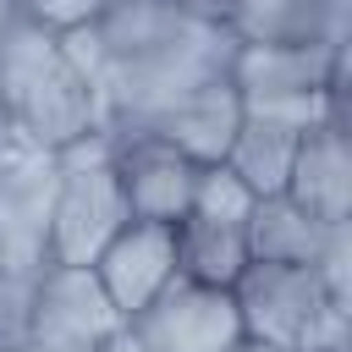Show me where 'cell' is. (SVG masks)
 <instances>
[{"instance_id": "1", "label": "cell", "mask_w": 352, "mask_h": 352, "mask_svg": "<svg viewBox=\"0 0 352 352\" xmlns=\"http://www.w3.org/2000/svg\"><path fill=\"white\" fill-rule=\"evenodd\" d=\"M0 132L16 148L60 154L66 143L99 132L94 82L66 55L60 33L16 16L0 33Z\"/></svg>"}, {"instance_id": "2", "label": "cell", "mask_w": 352, "mask_h": 352, "mask_svg": "<svg viewBox=\"0 0 352 352\" xmlns=\"http://www.w3.org/2000/svg\"><path fill=\"white\" fill-rule=\"evenodd\" d=\"M242 336L280 352H319L352 341V302H341L314 264H248L231 286Z\"/></svg>"}, {"instance_id": "3", "label": "cell", "mask_w": 352, "mask_h": 352, "mask_svg": "<svg viewBox=\"0 0 352 352\" xmlns=\"http://www.w3.org/2000/svg\"><path fill=\"white\" fill-rule=\"evenodd\" d=\"M55 160H60V187H55V214H50V258L94 264L99 248L132 220L121 176H116V143L110 132H88L66 143Z\"/></svg>"}, {"instance_id": "4", "label": "cell", "mask_w": 352, "mask_h": 352, "mask_svg": "<svg viewBox=\"0 0 352 352\" xmlns=\"http://www.w3.org/2000/svg\"><path fill=\"white\" fill-rule=\"evenodd\" d=\"M116 324H126V319L110 308L94 264H55V258L38 264L33 308H28V341H38L50 352H82L88 341L110 336Z\"/></svg>"}, {"instance_id": "5", "label": "cell", "mask_w": 352, "mask_h": 352, "mask_svg": "<svg viewBox=\"0 0 352 352\" xmlns=\"http://www.w3.org/2000/svg\"><path fill=\"white\" fill-rule=\"evenodd\" d=\"M55 187H60V160L55 154L6 143V154H0V258L11 270L50 264Z\"/></svg>"}, {"instance_id": "6", "label": "cell", "mask_w": 352, "mask_h": 352, "mask_svg": "<svg viewBox=\"0 0 352 352\" xmlns=\"http://www.w3.org/2000/svg\"><path fill=\"white\" fill-rule=\"evenodd\" d=\"M126 324L143 336L148 352H220L226 341L242 336L231 286H204V280H187V275H176Z\"/></svg>"}, {"instance_id": "7", "label": "cell", "mask_w": 352, "mask_h": 352, "mask_svg": "<svg viewBox=\"0 0 352 352\" xmlns=\"http://www.w3.org/2000/svg\"><path fill=\"white\" fill-rule=\"evenodd\" d=\"M94 275L121 319H138L182 270H176V226L165 220H126L94 258Z\"/></svg>"}, {"instance_id": "8", "label": "cell", "mask_w": 352, "mask_h": 352, "mask_svg": "<svg viewBox=\"0 0 352 352\" xmlns=\"http://www.w3.org/2000/svg\"><path fill=\"white\" fill-rule=\"evenodd\" d=\"M226 77L242 99L341 88L346 82V44H236Z\"/></svg>"}, {"instance_id": "9", "label": "cell", "mask_w": 352, "mask_h": 352, "mask_svg": "<svg viewBox=\"0 0 352 352\" xmlns=\"http://www.w3.org/2000/svg\"><path fill=\"white\" fill-rule=\"evenodd\" d=\"M116 143V176L126 192L132 220H165L176 226L192 204L198 187V160H187L182 148H170L165 138H110Z\"/></svg>"}, {"instance_id": "10", "label": "cell", "mask_w": 352, "mask_h": 352, "mask_svg": "<svg viewBox=\"0 0 352 352\" xmlns=\"http://www.w3.org/2000/svg\"><path fill=\"white\" fill-rule=\"evenodd\" d=\"M242 126V94L231 88V77H214L204 88H192L182 104H170L165 116H154L148 126L126 132V138H165L170 148H182L198 165H220L231 138Z\"/></svg>"}, {"instance_id": "11", "label": "cell", "mask_w": 352, "mask_h": 352, "mask_svg": "<svg viewBox=\"0 0 352 352\" xmlns=\"http://www.w3.org/2000/svg\"><path fill=\"white\" fill-rule=\"evenodd\" d=\"M286 198L302 204L324 226H352V154H346V126H314L297 143Z\"/></svg>"}, {"instance_id": "12", "label": "cell", "mask_w": 352, "mask_h": 352, "mask_svg": "<svg viewBox=\"0 0 352 352\" xmlns=\"http://www.w3.org/2000/svg\"><path fill=\"white\" fill-rule=\"evenodd\" d=\"M236 44H346V0H236Z\"/></svg>"}, {"instance_id": "13", "label": "cell", "mask_w": 352, "mask_h": 352, "mask_svg": "<svg viewBox=\"0 0 352 352\" xmlns=\"http://www.w3.org/2000/svg\"><path fill=\"white\" fill-rule=\"evenodd\" d=\"M336 231L341 226L314 220L286 192H270V198H253V214H248V258L253 264H319V253L330 248Z\"/></svg>"}, {"instance_id": "14", "label": "cell", "mask_w": 352, "mask_h": 352, "mask_svg": "<svg viewBox=\"0 0 352 352\" xmlns=\"http://www.w3.org/2000/svg\"><path fill=\"white\" fill-rule=\"evenodd\" d=\"M248 220H204L182 214L176 220V270L204 286H236L248 270Z\"/></svg>"}, {"instance_id": "15", "label": "cell", "mask_w": 352, "mask_h": 352, "mask_svg": "<svg viewBox=\"0 0 352 352\" xmlns=\"http://www.w3.org/2000/svg\"><path fill=\"white\" fill-rule=\"evenodd\" d=\"M297 143H302V132L275 126V121H258V116H242V126H236V138H231V148H226L220 165H226L253 198H270V192H286Z\"/></svg>"}, {"instance_id": "16", "label": "cell", "mask_w": 352, "mask_h": 352, "mask_svg": "<svg viewBox=\"0 0 352 352\" xmlns=\"http://www.w3.org/2000/svg\"><path fill=\"white\" fill-rule=\"evenodd\" d=\"M187 214H204V220H248V214H253V192H248L226 165H204Z\"/></svg>"}, {"instance_id": "17", "label": "cell", "mask_w": 352, "mask_h": 352, "mask_svg": "<svg viewBox=\"0 0 352 352\" xmlns=\"http://www.w3.org/2000/svg\"><path fill=\"white\" fill-rule=\"evenodd\" d=\"M33 275H38V270H11V264H0V352H11L16 341H28Z\"/></svg>"}, {"instance_id": "18", "label": "cell", "mask_w": 352, "mask_h": 352, "mask_svg": "<svg viewBox=\"0 0 352 352\" xmlns=\"http://www.w3.org/2000/svg\"><path fill=\"white\" fill-rule=\"evenodd\" d=\"M116 0H22V16L50 28V33H72V28H88L110 11Z\"/></svg>"}, {"instance_id": "19", "label": "cell", "mask_w": 352, "mask_h": 352, "mask_svg": "<svg viewBox=\"0 0 352 352\" xmlns=\"http://www.w3.org/2000/svg\"><path fill=\"white\" fill-rule=\"evenodd\" d=\"M165 6L204 28H231V16H236V0H165Z\"/></svg>"}, {"instance_id": "20", "label": "cell", "mask_w": 352, "mask_h": 352, "mask_svg": "<svg viewBox=\"0 0 352 352\" xmlns=\"http://www.w3.org/2000/svg\"><path fill=\"white\" fill-rule=\"evenodd\" d=\"M82 352H148V346H143V336H138L132 324H116L110 336H99V341H88Z\"/></svg>"}, {"instance_id": "21", "label": "cell", "mask_w": 352, "mask_h": 352, "mask_svg": "<svg viewBox=\"0 0 352 352\" xmlns=\"http://www.w3.org/2000/svg\"><path fill=\"white\" fill-rule=\"evenodd\" d=\"M220 352H280V346H270V341H258V336H236V341H226Z\"/></svg>"}, {"instance_id": "22", "label": "cell", "mask_w": 352, "mask_h": 352, "mask_svg": "<svg viewBox=\"0 0 352 352\" xmlns=\"http://www.w3.org/2000/svg\"><path fill=\"white\" fill-rule=\"evenodd\" d=\"M16 16H22V0H0V33H6Z\"/></svg>"}, {"instance_id": "23", "label": "cell", "mask_w": 352, "mask_h": 352, "mask_svg": "<svg viewBox=\"0 0 352 352\" xmlns=\"http://www.w3.org/2000/svg\"><path fill=\"white\" fill-rule=\"evenodd\" d=\"M11 352H50V346H38V341H16Z\"/></svg>"}, {"instance_id": "24", "label": "cell", "mask_w": 352, "mask_h": 352, "mask_svg": "<svg viewBox=\"0 0 352 352\" xmlns=\"http://www.w3.org/2000/svg\"><path fill=\"white\" fill-rule=\"evenodd\" d=\"M319 352H352V341H341V346H319Z\"/></svg>"}, {"instance_id": "25", "label": "cell", "mask_w": 352, "mask_h": 352, "mask_svg": "<svg viewBox=\"0 0 352 352\" xmlns=\"http://www.w3.org/2000/svg\"><path fill=\"white\" fill-rule=\"evenodd\" d=\"M0 154H6V143H0Z\"/></svg>"}, {"instance_id": "26", "label": "cell", "mask_w": 352, "mask_h": 352, "mask_svg": "<svg viewBox=\"0 0 352 352\" xmlns=\"http://www.w3.org/2000/svg\"><path fill=\"white\" fill-rule=\"evenodd\" d=\"M0 143H6V132H0Z\"/></svg>"}, {"instance_id": "27", "label": "cell", "mask_w": 352, "mask_h": 352, "mask_svg": "<svg viewBox=\"0 0 352 352\" xmlns=\"http://www.w3.org/2000/svg\"><path fill=\"white\" fill-rule=\"evenodd\" d=\"M0 264H6V258H0Z\"/></svg>"}]
</instances>
